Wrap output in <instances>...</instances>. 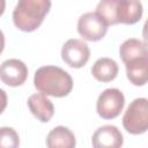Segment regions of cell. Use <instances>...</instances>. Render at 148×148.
I'll return each instance as SVG.
<instances>
[{
	"label": "cell",
	"mask_w": 148,
	"mask_h": 148,
	"mask_svg": "<svg viewBox=\"0 0 148 148\" xmlns=\"http://www.w3.org/2000/svg\"><path fill=\"white\" fill-rule=\"evenodd\" d=\"M143 13L140 0H101L96 14L109 27L112 24H134Z\"/></svg>",
	"instance_id": "1"
},
{
	"label": "cell",
	"mask_w": 148,
	"mask_h": 148,
	"mask_svg": "<svg viewBox=\"0 0 148 148\" xmlns=\"http://www.w3.org/2000/svg\"><path fill=\"white\" fill-rule=\"evenodd\" d=\"M34 84L45 95L65 97L72 91L73 80L65 69L58 66H43L35 72Z\"/></svg>",
	"instance_id": "2"
},
{
	"label": "cell",
	"mask_w": 148,
	"mask_h": 148,
	"mask_svg": "<svg viewBox=\"0 0 148 148\" xmlns=\"http://www.w3.org/2000/svg\"><path fill=\"white\" fill-rule=\"evenodd\" d=\"M51 9V0H18L13 10L15 27L24 32L35 31Z\"/></svg>",
	"instance_id": "3"
},
{
	"label": "cell",
	"mask_w": 148,
	"mask_h": 148,
	"mask_svg": "<svg viewBox=\"0 0 148 148\" xmlns=\"http://www.w3.org/2000/svg\"><path fill=\"white\" fill-rule=\"evenodd\" d=\"M123 126L131 134H142L148 130V101L145 97L131 102L123 117Z\"/></svg>",
	"instance_id": "4"
},
{
	"label": "cell",
	"mask_w": 148,
	"mask_h": 148,
	"mask_svg": "<svg viewBox=\"0 0 148 148\" xmlns=\"http://www.w3.org/2000/svg\"><path fill=\"white\" fill-rule=\"evenodd\" d=\"M125 104L124 94L117 88H108L98 96L96 110L103 119H113L120 114Z\"/></svg>",
	"instance_id": "5"
},
{
	"label": "cell",
	"mask_w": 148,
	"mask_h": 148,
	"mask_svg": "<svg viewBox=\"0 0 148 148\" xmlns=\"http://www.w3.org/2000/svg\"><path fill=\"white\" fill-rule=\"evenodd\" d=\"M106 31L108 25L96 13H84L77 21V32L86 40H101L105 36Z\"/></svg>",
	"instance_id": "6"
},
{
	"label": "cell",
	"mask_w": 148,
	"mask_h": 148,
	"mask_svg": "<svg viewBox=\"0 0 148 148\" xmlns=\"http://www.w3.org/2000/svg\"><path fill=\"white\" fill-rule=\"evenodd\" d=\"M90 57V50L87 43L81 39H68L61 49L62 60L72 68L83 67Z\"/></svg>",
	"instance_id": "7"
},
{
	"label": "cell",
	"mask_w": 148,
	"mask_h": 148,
	"mask_svg": "<svg viewBox=\"0 0 148 148\" xmlns=\"http://www.w3.org/2000/svg\"><path fill=\"white\" fill-rule=\"evenodd\" d=\"M28 77L27 65L18 59H7L0 65V80L9 87H18Z\"/></svg>",
	"instance_id": "8"
},
{
	"label": "cell",
	"mask_w": 148,
	"mask_h": 148,
	"mask_svg": "<svg viewBox=\"0 0 148 148\" xmlns=\"http://www.w3.org/2000/svg\"><path fill=\"white\" fill-rule=\"evenodd\" d=\"M91 143L95 148H118L123 146L124 138L116 126L104 125L95 131Z\"/></svg>",
	"instance_id": "9"
},
{
	"label": "cell",
	"mask_w": 148,
	"mask_h": 148,
	"mask_svg": "<svg viewBox=\"0 0 148 148\" xmlns=\"http://www.w3.org/2000/svg\"><path fill=\"white\" fill-rule=\"evenodd\" d=\"M28 108L30 112L42 123L50 121L54 113V106L52 102L43 92L31 95L28 98Z\"/></svg>",
	"instance_id": "10"
},
{
	"label": "cell",
	"mask_w": 148,
	"mask_h": 148,
	"mask_svg": "<svg viewBox=\"0 0 148 148\" xmlns=\"http://www.w3.org/2000/svg\"><path fill=\"white\" fill-rule=\"evenodd\" d=\"M76 145L73 132L65 126H57L46 136L49 148H74Z\"/></svg>",
	"instance_id": "11"
},
{
	"label": "cell",
	"mask_w": 148,
	"mask_h": 148,
	"mask_svg": "<svg viewBox=\"0 0 148 148\" xmlns=\"http://www.w3.org/2000/svg\"><path fill=\"white\" fill-rule=\"evenodd\" d=\"M118 65L111 58H99L91 67L92 76L99 82H110L118 75Z\"/></svg>",
	"instance_id": "12"
},
{
	"label": "cell",
	"mask_w": 148,
	"mask_h": 148,
	"mask_svg": "<svg viewBox=\"0 0 148 148\" xmlns=\"http://www.w3.org/2000/svg\"><path fill=\"white\" fill-rule=\"evenodd\" d=\"M126 74L130 82L134 86H145L148 77V60L147 57L138 58L125 64Z\"/></svg>",
	"instance_id": "13"
},
{
	"label": "cell",
	"mask_w": 148,
	"mask_h": 148,
	"mask_svg": "<svg viewBox=\"0 0 148 148\" xmlns=\"http://www.w3.org/2000/svg\"><path fill=\"white\" fill-rule=\"evenodd\" d=\"M119 54L124 64L138 58L147 57L146 44L136 38L126 39L119 47Z\"/></svg>",
	"instance_id": "14"
},
{
	"label": "cell",
	"mask_w": 148,
	"mask_h": 148,
	"mask_svg": "<svg viewBox=\"0 0 148 148\" xmlns=\"http://www.w3.org/2000/svg\"><path fill=\"white\" fill-rule=\"evenodd\" d=\"M20 138L12 127H0V148H17Z\"/></svg>",
	"instance_id": "15"
},
{
	"label": "cell",
	"mask_w": 148,
	"mask_h": 148,
	"mask_svg": "<svg viewBox=\"0 0 148 148\" xmlns=\"http://www.w3.org/2000/svg\"><path fill=\"white\" fill-rule=\"evenodd\" d=\"M7 106V94L3 89H0V114L5 111Z\"/></svg>",
	"instance_id": "16"
},
{
	"label": "cell",
	"mask_w": 148,
	"mask_h": 148,
	"mask_svg": "<svg viewBox=\"0 0 148 148\" xmlns=\"http://www.w3.org/2000/svg\"><path fill=\"white\" fill-rule=\"evenodd\" d=\"M3 47H5V35H3V32L0 30V54L2 53Z\"/></svg>",
	"instance_id": "17"
},
{
	"label": "cell",
	"mask_w": 148,
	"mask_h": 148,
	"mask_svg": "<svg viewBox=\"0 0 148 148\" xmlns=\"http://www.w3.org/2000/svg\"><path fill=\"white\" fill-rule=\"evenodd\" d=\"M6 8V0H0V16L3 14Z\"/></svg>",
	"instance_id": "18"
}]
</instances>
